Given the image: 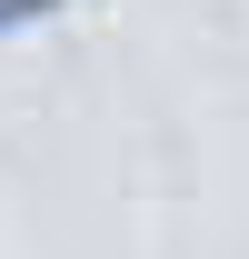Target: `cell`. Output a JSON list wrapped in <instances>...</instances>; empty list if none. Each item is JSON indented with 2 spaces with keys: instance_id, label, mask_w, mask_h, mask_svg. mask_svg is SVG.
I'll return each mask as SVG.
<instances>
[{
  "instance_id": "6da1fadb",
  "label": "cell",
  "mask_w": 249,
  "mask_h": 259,
  "mask_svg": "<svg viewBox=\"0 0 249 259\" xmlns=\"http://www.w3.org/2000/svg\"><path fill=\"white\" fill-rule=\"evenodd\" d=\"M40 10H60V0H0V40H10V30H30Z\"/></svg>"
}]
</instances>
